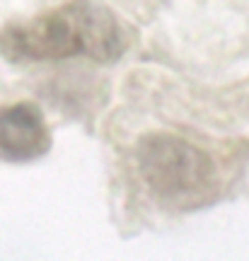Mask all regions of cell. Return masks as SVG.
Listing matches in <instances>:
<instances>
[{"mask_svg": "<svg viewBox=\"0 0 249 261\" xmlns=\"http://www.w3.org/2000/svg\"><path fill=\"white\" fill-rule=\"evenodd\" d=\"M126 34L107 8L73 0L54 12L0 29V54L10 61H63L87 56L111 63L123 54Z\"/></svg>", "mask_w": 249, "mask_h": 261, "instance_id": "cell-1", "label": "cell"}, {"mask_svg": "<svg viewBox=\"0 0 249 261\" xmlns=\"http://www.w3.org/2000/svg\"><path fill=\"white\" fill-rule=\"evenodd\" d=\"M138 169L157 201L175 211H194L218 196L213 160L177 136H145L138 143Z\"/></svg>", "mask_w": 249, "mask_h": 261, "instance_id": "cell-2", "label": "cell"}, {"mask_svg": "<svg viewBox=\"0 0 249 261\" xmlns=\"http://www.w3.org/2000/svg\"><path fill=\"white\" fill-rule=\"evenodd\" d=\"M51 148V133L34 104L22 102L0 112V150L10 160H34Z\"/></svg>", "mask_w": 249, "mask_h": 261, "instance_id": "cell-3", "label": "cell"}]
</instances>
